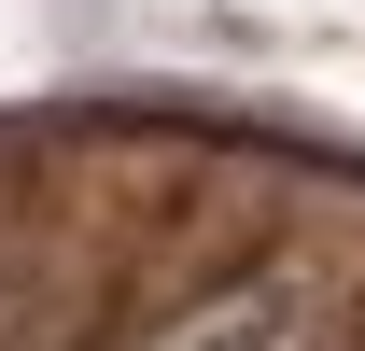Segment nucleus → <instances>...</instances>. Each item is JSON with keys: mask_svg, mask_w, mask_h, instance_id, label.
Instances as JSON below:
<instances>
[{"mask_svg": "<svg viewBox=\"0 0 365 351\" xmlns=\"http://www.w3.org/2000/svg\"><path fill=\"white\" fill-rule=\"evenodd\" d=\"M323 337H337V295L309 267H239L211 295H182L140 351H323Z\"/></svg>", "mask_w": 365, "mask_h": 351, "instance_id": "f257e3e1", "label": "nucleus"}]
</instances>
